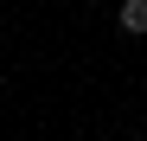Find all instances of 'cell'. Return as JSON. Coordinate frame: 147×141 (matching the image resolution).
Returning <instances> with one entry per match:
<instances>
[{
	"label": "cell",
	"instance_id": "cell-1",
	"mask_svg": "<svg viewBox=\"0 0 147 141\" xmlns=\"http://www.w3.org/2000/svg\"><path fill=\"white\" fill-rule=\"evenodd\" d=\"M115 32L147 39V0H121V7H115Z\"/></svg>",
	"mask_w": 147,
	"mask_h": 141
}]
</instances>
